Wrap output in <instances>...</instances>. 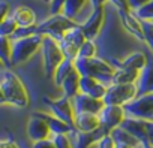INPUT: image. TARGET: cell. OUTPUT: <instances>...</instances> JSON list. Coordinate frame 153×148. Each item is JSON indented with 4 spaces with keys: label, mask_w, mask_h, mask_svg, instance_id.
Returning <instances> with one entry per match:
<instances>
[{
    "label": "cell",
    "mask_w": 153,
    "mask_h": 148,
    "mask_svg": "<svg viewBox=\"0 0 153 148\" xmlns=\"http://www.w3.org/2000/svg\"><path fill=\"white\" fill-rule=\"evenodd\" d=\"M146 130H147V142L153 147V121H146Z\"/></svg>",
    "instance_id": "cell-41"
},
{
    "label": "cell",
    "mask_w": 153,
    "mask_h": 148,
    "mask_svg": "<svg viewBox=\"0 0 153 148\" xmlns=\"http://www.w3.org/2000/svg\"><path fill=\"white\" fill-rule=\"evenodd\" d=\"M6 67H8V66L5 64V61H3L2 58H0V73H3V72L6 70Z\"/></svg>",
    "instance_id": "cell-46"
},
{
    "label": "cell",
    "mask_w": 153,
    "mask_h": 148,
    "mask_svg": "<svg viewBox=\"0 0 153 148\" xmlns=\"http://www.w3.org/2000/svg\"><path fill=\"white\" fill-rule=\"evenodd\" d=\"M137 96H138L137 84H110L102 100L105 105L123 106L125 103L134 100Z\"/></svg>",
    "instance_id": "cell-7"
},
{
    "label": "cell",
    "mask_w": 153,
    "mask_h": 148,
    "mask_svg": "<svg viewBox=\"0 0 153 148\" xmlns=\"http://www.w3.org/2000/svg\"><path fill=\"white\" fill-rule=\"evenodd\" d=\"M140 70L135 69H116L111 84H137Z\"/></svg>",
    "instance_id": "cell-23"
},
{
    "label": "cell",
    "mask_w": 153,
    "mask_h": 148,
    "mask_svg": "<svg viewBox=\"0 0 153 148\" xmlns=\"http://www.w3.org/2000/svg\"><path fill=\"white\" fill-rule=\"evenodd\" d=\"M149 55H146L143 51H134L129 55H126L122 60H113L111 64L116 69H135V70H141L146 64H147Z\"/></svg>",
    "instance_id": "cell-16"
},
{
    "label": "cell",
    "mask_w": 153,
    "mask_h": 148,
    "mask_svg": "<svg viewBox=\"0 0 153 148\" xmlns=\"http://www.w3.org/2000/svg\"><path fill=\"white\" fill-rule=\"evenodd\" d=\"M17 29H18L17 23H15L14 18L9 15L2 24H0V36H3V38H12V35L15 33Z\"/></svg>",
    "instance_id": "cell-30"
},
{
    "label": "cell",
    "mask_w": 153,
    "mask_h": 148,
    "mask_svg": "<svg viewBox=\"0 0 153 148\" xmlns=\"http://www.w3.org/2000/svg\"><path fill=\"white\" fill-rule=\"evenodd\" d=\"M135 14V17L140 20V21H153V2H150L149 5L137 9V11H132Z\"/></svg>",
    "instance_id": "cell-31"
},
{
    "label": "cell",
    "mask_w": 153,
    "mask_h": 148,
    "mask_svg": "<svg viewBox=\"0 0 153 148\" xmlns=\"http://www.w3.org/2000/svg\"><path fill=\"white\" fill-rule=\"evenodd\" d=\"M126 117L143 120V121H153V93L137 96L134 100L123 105Z\"/></svg>",
    "instance_id": "cell-6"
},
{
    "label": "cell",
    "mask_w": 153,
    "mask_h": 148,
    "mask_svg": "<svg viewBox=\"0 0 153 148\" xmlns=\"http://www.w3.org/2000/svg\"><path fill=\"white\" fill-rule=\"evenodd\" d=\"M45 106L50 109V112L57 117L59 120L65 121L71 127H74V120H75V111L72 106V99L69 97H60V99H51L48 96L42 97Z\"/></svg>",
    "instance_id": "cell-8"
},
{
    "label": "cell",
    "mask_w": 153,
    "mask_h": 148,
    "mask_svg": "<svg viewBox=\"0 0 153 148\" xmlns=\"http://www.w3.org/2000/svg\"><path fill=\"white\" fill-rule=\"evenodd\" d=\"M2 105H8V103H6V97H5V93H3L2 87H0V106H2Z\"/></svg>",
    "instance_id": "cell-43"
},
{
    "label": "cell",
    "mask_w": 153,
    "mask_h": 148,
    "mask_svg": "<svg viewBox=\"0 0 153 148\" xmlns=\"http://www.w3.org/2000/svg\"><path fill=\"white\" fill-rule=\"evenodd\" d=\"M137 87H138V96L153 93V55H149L147 64L140 70Z\"/></svg>",
    "instance_id": "cell-18"
},
{
    "label": "cell",
    "mask_w": 153,
    "mask_h": 148,
    "mask_svg": "<svg viewBox=\"0 0 153 148\" xmlns=\"http://www.w3.org/2000/svg\"><path fill=\"white\" fill-rule=\"evenodd\" d=\"M114 141H113V138L110 136V135H107V136H104L98 144H96V148H114Z\"/></svg>",
    "instance_id": "cell-36"
},
{
    "label": "cell",
    "mask_w": 153,
    "mask_h": 148,
    "mask_svg": "<svg viewBox=\"0 0 153 148\" xmlns=\"http://www.w3.org/2000/svg\"><path fill=\"white\" fill-rule=\"evenodd\" d=\"M104 23H105V9L96 8V9L92 11L89 18L81 24V30H83V33L86 35L87 39L95 40L99 36V33L104 27Z\"/></svg>",
    "instance_id": "cell-11"
},
{
    "label": "cell",
    "mask_w": 153,
    "mask_h": 148,
    "mask_svg": "<svg viewBox=\"0 0 153 148\" xmlns=\"http://www.w3.org/2000/svg\"><path fill=\"white\" fill-rule=\"evenodd\" d=\"M41 54H42V63H44L45 77L53 80L56 69L65 60V55H63V52L60 49L59 42L54 40L51 36H44L42 38V45H41Z\"/></svg>",
    "instance_id": "cell-4"
},
{
    "label": "cell",
    "mask_w": 153,
    "mask_h": 148,
    "mask_svg": "<svg viewBox=\"0 0 153 148\" xmlns=\"http://www.w3.org/2000/svg\"><path fill=\"white\" fill-rule=\"evenodd\" d=\"M150 2H153V0H129V8H131V11H137V9L149 5Z\"/></svg>",
    "instance_id": "cell-38"
},
{
    "label": "cell",
    "mask_w": 153,
    "mask_h": 148,
    "mask_svg": "<svg viewBox=\"0 0 153 148\" xmlns=\"http://www.w3.org/2000/svg\"><path fill=\"white\" fill-rule=\"evenodd\" d=\"M75 26H76L75 21L66 18L63 14H57V15H51L50 18L38 24V33L44 36H51L54 40L60 42L65 38L66 32Z\"/></svg>",
    "instance_id": "cell-5"
},
{
    "label": "cell",
    "mask_w": 153,
    "mask_h": 148,
    "mask_svg": "<svg viewBox=\"0 0 153 148\" xmlns=\"http://www.w3.org/2000/svg\"><path fill=\"white\" fill-rule=\"evenodd\" d=\"M125 118H126V114H125L123 106H117V105H105L102 111L99 112L101 127L105 130L107 135H110V132L114 130L116 127H120Z\"/></svg>",
    "instance_id": "cell-9"
},
{
    "label": "cell",
    "mask_w": 153,
    "mask_h": 148,
    "mask_svg": "<svg viewBox=\"0 0 153 148\" xmlns=\"http://www.w3.org/2000/svg\"><path fill=\"white\" fill-rule=\"evenodd\" d=\"M89 2L93 6V9H96V8H104V5L108 2V0H89Z\"/></svg>",
    "instance_id": "cell-42"
},
{
    "label": "cell",
    "mask_w": 153,
    "mask_h": 148,
    "mask_svg": "<svg viewBox=\"0 0 153 148\" xmlns=\"http://www.w3.org/2000/svg\"><path fill=\"white\" fill-rule=\"evenodd\" d=\"M53 141L56 144V148H72L68 135H53Z\"/></svg>",
    "instance_id": "cell-34"
},
{
    "label": "cell",
    "mask_w": 153,
    "mask_h": 148,
    "mask_svg": "<svg viewBox=\"0 0 153 148\" xmlns=\"http://www.w3.org/2000/svg\"><path fill=\"white\" fill-rule=\"evenodd\" d=\"M119 14V20L122 23V26L126 29L128 33H131L134 38H137L138 40H144V33H143V24L141 21L135 17V14L129 9V11H117Z\"/></svg>",
    "instance_id": "cell-14"
},
{
    "label": "cell",
    "mask_w": 153,
    "mask_h": 148,
    "mask_svg": "<svg viewBox=\"0 0 153 148\" xmlns=\"http://www.w3.org/2000/svg\"><path fill=\"white\" fill-rule=\"evenodd\" d=\"M42 38L44 35H33L24 39H18V40H12V66H20L27 63L36 52L41 51V45H42Z\"/></svg>",
    "instance_id": "cell-3"
},
{
    "label": "cell",
    "mask_w": 153,
    "mask_h": 148,
    "mask_svg": "<svg viewBox=\"0 0 153 148\" xmlns=\"http://www.w3.org/2000/svg\"><path fill=\"white\" fill-rule=\"evenodd\" d=\"M96 54H98V46H96L95 40L87 39V40L80 46L78 57H81V58H93V57H96Z\"/></svg>",
    "instance_id": "cell-29"
},
{
    "label": "cell",
    "mask_w": 153,
    "mask_h": 148,
    "mask_svg": "<svg viewBox=\"0 0 153 148\" xmlns=\"http://www.w3.org/2000/svg\"><path fill=\"white\" fill-rule=\"evenodd\" d=\"M137 148H153L149 142H140L138 145H137Z\"/></svg>",
    "instance_id": "cell-45"
},
{
    "label": "cell",
    "mask_w": 153,
    "mask_h": 148,
    "mask_svg": "<svg viewBox=\"0 0 153 148\" xmlns=\"http://www.w3.org/2000/svg\"><path fill=\"white\" fill-rule=\"evenodd\" d=\"M80 78H81V75L78 73L76 69H74L69 75L65 78V81L60 85V88L63 90V96L65 97L74 99L76 94L80 93Z\"/></svg>",
    "instance_id": "cell-22"
},
{
    "label": "cell",
    "mask_w": 153,
    "mask_h": 148,
    "mask_svg": "<svg viewBox=\"0 0 153 148\" xmlns=\"http://www.w3.org/2000/svg\"><path fill=\"white\" fill-rule=\"evenodd\" d=\"M122 129H125L128 133H131L138 142H147V130H146V121L126 117L123 123L120 124Z\"/></svg>",
    "instance_id": "cell-20"
},
{
    "label": "cell",
    "mask_w": 153,
    "mask_h": 148,
    "mask_svg": "<svg viewBox=\"0 0 153 148\" xmlns=\"http://www.w3.org/2000/svg\"><path fill=\"white\" fill-rule=\"evenodd\" d=\"M74 64L81 77H92L105 85L111 84L113 75L116 72V67L110 61H105L99 57H93V58L78 57L76 60H74Z\"/></svg>",
    "instance_id": "cell-2"
},
{
    "label": "cell",
    "mask_w": 153,
    "mask_h": 148,
    "mask_svg": "<svg viewBox=\"0 0 153 148\" xmlns=\"http://www.w3.org/2000/svg\"><path fill=\"white\" fill-rule=\"evenodd\" d=\"M104 136H107V133L102 127H99L98 130L90 132V133H83V132L76 130V129H72L68 133V138L72 144V148H92Z\"/></svg>",
    "instance_id": "cell-10"
},
{
    "label": "cell",
    "mask_w": 153,
    "mask_h": 148,
    "mask_svg": "<svg viewBox=\"0 0 153 148\" xmlns=\"http://www.w3.org/2000/svg\"><path fill=\"white\" fill-rule=\"evenodd\" d=\"M110 2L117 8V11H129V0H110Z\"/></svg>",
    "instance_id": "cell-39"
},
{
    "label": "cell",
    "mask_w": 153,
    "mask_h": 148,
    "mask_svg": "<svg viewBox=\"0 0 153 148\" xmlns=\"http://www.w3.org/2000/svg\"><path fill=\"white\" fill-rule=\"evenodd\" d=\"M0 87H2L6 103L18 108V109H26L30 105V96L27 91L26 84L20 80V77L12 70H5L0 78Z\"/></svg>",
    "instance_id": "cell-1"
},
{
    "label": "cell",
    "mask_w": 153,
    "mask_h": 148,
    "mask_svg": "<svg viewBox=\"0 0 153 148\" xmlns=\"http://www.w3.org/2000/svg\"><path fill=\"white\" fill-rule=\"evenodd\" d=\"M87 2L89 0H66L63 5V9H62V14L66 18L75 21V18L80 15V12L83 11V8Z\"/></svg>",
    "instance_id": "cell-24"
},
{
    "label": "cell",
    "mask_w": 153,
    "mask_h": 148,
    "mask_svg": "<svg viewBox=\"0 0 153 148\" xmlns=\"http://www.w3.org/2000/svg\"><path fill=\"white\" fill-rule=\"evenodd\" d=\"M11 55H12V40H11V38L0 36V58L5 61V64L8 67L12 66Z\"/></svg>",
    "instance_id": "cell-28"
},
{
    "label": "cell",
    "mask_w": 153,
    "mask_h": 148,
    "mask_svg": "<svg viewBox=\"0 0 153 148\" xmlns=\"http://www.w3.org/2000/svg\"><path fill=\"white\" fill-rule=\"evenodd\" d=\"M26 133H27V138L32 142L44 141V139H48L50 136H53L50 127L47 126V123L42 118L36 117V115H30V118L27 120Z\"/></svg>",
    "instance_id": "cell-13"
},
{
    "label": "cell",
    "mask_w": 153,
    "mask_h": 148,
    "mask_svg": "<svg viewBox=\"0 0 153 148\" xmlns=\"http://www.w3.org/2000/svg\"><path fill=\"white\" fill-rule=\"evenodd\" d=\"M141 24H143L144 42L153 52V21H141Z\"/></svg>",
    "instance_id": "cell-33"
},
{
    "label": "cell",
    "mask_w": 153,
    "mask_h": 148,
    "mask_svg": "<svg viewBox=\"0 0 153 148\" xmlns=\"http://www.w3.org/2000/svg\"><path fill=\"white\" fill-rule=\"evenodd\" d=\"M0 148H20L14 139H0Z\"/></svg>",
    "instance_id": "cell-40"
},
{
    "label": "cell",
    "mask_w": 153,
    "mask_h": 148,
    "mask_svg": "<svg viewBox=\"0 0 153 148\" xmlns=\"http://www.w3.org/2000/svg\"><path fill=\"white\" fill-rule=\"evenodd\" d=\"M114 148H137V147H134L131 144H116Z\"/></svg>",
    "instance_id": "cell-44"
},
{
    "label": "cell",
    "mask_w": 153,
    "mask_h": 148,
    "mask_svg": "<svg viewBox=\"0 0 153 148\" xmlns=\"http://www.w3.org/2000/svg\"><path fill=\"white\" fill-rule=\"evenodd\" d=\"M72 106H74L75 114L89 112V114H98L99 115V112L102 111L105 103H104L102 99H95V97H90V96L78 93L72 99Z\"/></svg>",
    "instance_id": "cell-12"
},
{
    "label": "cell",
    "mask_w": 153,
    "mask_h": 148,
    "mask_svg": "<svg viewBox=\"0 0 153 148\" xmlns=\"http://www.w3.org/2000/svg\"><path fill=\"white\" fill-rule=\"evenodd\" d=\"M33 115L42 118V120L47 123V126H48L50 130H51V135H68V133L74 129V127H71L69 124H66L65 121H62V120H59L57 117H54L51 112L36 111Z\"/></svg>",
    "instance_id": "cell-19"
},
{
    "label": "cell",
    "mask_w": 153,
    "mask_h": 148,
    "mask_svg": "<svg viewBox=\"0 0 153 148\" xmlns=\"http://www.w3.org/2000/svg\"><path fill=\"white\" fill-rule=\"evenodd\" d=\"M9 12H11L9 3H6V2H0V24H2V23L9 17Z\"/></svg>",
    "instance_id": "cell-37"
},
{
    "label": "cell",
    "mask_w": 153,
    "mask_h": 148,
    "mask_svg": "<svg viewBox=\"0 0 153 148\" xmlns=\"http://www.w3.org/2000/svg\"><path fill=\"white\" fill-rule=\"evenodd\" d=\"M32 148H56V144H54L53 138H48V139H44V141L33 142Z\"/></svg>",
    "instance_id": "cell-35"
},
{
    "label": "cell",
    "mask_w": 153,
    "mask_h": 148,
    "mask_svg": "<svg viewBox=\"0 0 153 148\" xmlns=\"http://www.w3.org/2000/svg\"><path fill=\"white\" fill-rule=\"evenodd\" d=\"M108 85L102 84L101 81L92 78V77H81L80 78V93L95 97V99H104L107 93Z\"/></svg>",
    "instance_id": "cell-15"
},
{
    "label": "cell",
    "mask_w": 153,
    "mask_h": 148,
    "mask_svg": "<svg viewBox=\"0 0 153 148\" xmlns=\"http://www.w3.org/2000/svg\"><path fill=\"white\" fill-rule=\"evenodd\" d=\"M101 127V120L98 114H89V112H78L75 114L74 120V129L80 130L83 133L95 132Z\"/></svg>",
    "instance_id": "cell-17"
},
{
    "label": "cell",
    "mask_w": 153,
    "mask_h": 148,
    "mask_svg": "<svg viewBox=\"0 0 153 148\" xmlns=\"http://www.w3.org/2000/svg\"><path fill=\"white\" fill-rule=\"evenodd\" d=\"M38 33V24L36 26H32V27H18L15 30V33L12 35L11 40H18V39H24V38H29V36H33Z\"/></svg>",
    "instance_id": "cell-32"
},
{
    "label": "cell",
    "mask_w": 153,
    "mask_h": 148,
    "mask_svg": "<svg viewBox=\"0 0 153 148\" xmlns=\"http://www.w3.org/2000/svg\"><path fill=\"white\" fill-rule=\"evenodd\" d=\"M11 17L14 18V21L17 23L18 27H32L36 26V12L29 8V6H17L12 12Z\"/></svg>",
    "instance_id": "cell-21"
},
{
    "label": "cell",
    "mask_w": 153,
    "mask_h": 148,
    "mask_svg": "<svg viewBox=\"0 0 153 148\" xmlns=\"http://www.w3.org/2000/svg\"><path fill=\"white\" fill-rule=\"evenodd\" d=\"M74 69H75L74 61H72V60H68V58H65V60L59 64V67H57L56 72H54V77H53V81H54V84H56L59 88H60L62 82L65 81V78L69 75Z\"/></svg>",
    "instance_id": "cell-25"
},
{
    "label": "cell",
    "mask_w": 153,
    "mask_h": 148,
    "mask_svg": "<svg viewBox=\"0 0 153 148\" xmlns=\"http://www.w3.org/2000/svg\"><path fill=\"white\" fill-rule=\"evenodd\" d=\"M110 136L113 138V141H114V144H131V145H134V147H137L140 142L131 135V133H128L125 129H122V127H116L114 130H111L110 132Z\"/></svg>",
    "instance_id": "cell-26"
},
{
    "label": "cell",
    "mask_w": 153,
    "mask_h": 148,
    "mask_svg": "<svg viewBox=\"0 0 153 148\" xmlns=\"http://www.w3.org/2000/svg\"><path fill=\"white\" fill-rule=\"evenodd\" d=\"M59 45H60V49H62V52H63V55H65V58H68V60H76L78 58V52H80V48L76 46L74 42H71L69 39H66V38H63L60 42H59Z\"/></svg>",
    "instance_id": "cell-27"
}]
</instances>
